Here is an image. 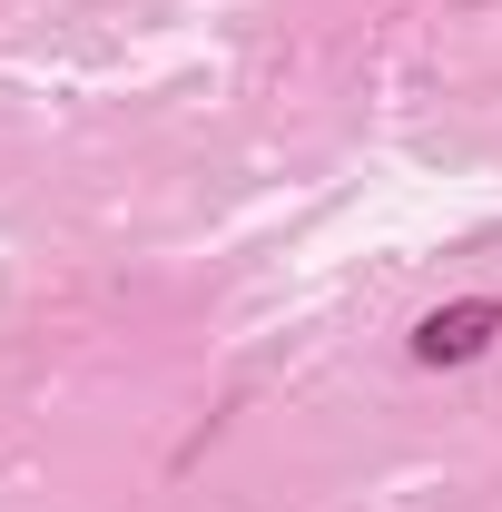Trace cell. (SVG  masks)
<instances>
[{
	"mask_svg": "<svg viewBox=\"0 0 502 512\" xmlns=\"http://www.w3.org/2000/svg\"><path fill=\"white\" fill-rule=\"evenodd\" d=\"M502 345V296H453V306H434V316L414 325V365H483Z\"/></svg>",
	"mask_w": 502,
	"mask_h": 512,
	"instance_id": "cell-1",
	"label": "cell"
}]
</instances>
